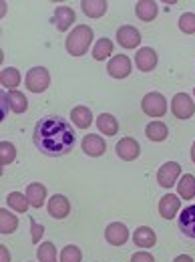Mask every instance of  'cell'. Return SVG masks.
Segmentation results:
<instances>
[{"mask_svg": "<svg viewBox=\"0 0 195 262\" xmlns=\"http://www.w3.org/2000/svg\"><path fill=\"white\" fill-rule=\"evenodd\" d=\"M135 65H137L139 71H143V73L153 71L157 67V53H155V49H151V47L139 49L137 55H135Z\"/></svg>", "mask_w": 195, "mask_h": 262, "instance_id": "obj_8", "label": "cell"}, {"mask_svg": "<svg viewBox=\"0 0 195 262\" xmlns=\"http://www.w3.org/2000/svg\"><path fill=\"white\" fill-rule=\"evenodd\" d=\"M177 192H179V196L183 198V200L195 198V176H191V173L181 176V180L177 184Z\"/></svg>", "mask_w": 195, "mask_h": 262, "instance_id": "obj_24", "label": "cell"}, {"mask_svg": "<svg viewBox=\"0 0 195 262\" xmlns=\"http://www.w3.org/2000/svg\"><path fill=\"white\" fill-rule=\"evenodd\" d=\"M0 262H10V252H8V248L4 244L0 246Z\"/></svg>", "mask_w": 195, "mask_h": 262, "instance_id": "obj_36", "label": "cell"}, {"mask_svg": "<svg viewBox=\"0 0 195 262\" xmlns=\"http://www.w3.org/2000/svg\"><path fill=\"white\" fill-rule=\"evenodd\" d=\"M145 133H147V139H151V141H165L169 129H167V125L163 121H151L147 125Z\"/></svg>", "mask_w": 195, "mask_h": 262, "instance_id": "obj_26", "label": "cell"}, {"mask_svg": "<svg viewBox=\"0 0 195 262\" xmlns=\"http://www.w3.org/2000/svg\"><path fill=\"white\" fill-rule=\"evenodd\" d=\"M14 160H16V147L10 141H2L0 143V164H2V167L12 164Z\"/></svg>", "mask_w": 195, "mask_h": 262, "instance_id": "obj_30", "label": "cell"}, {"mask_svg": "<svg viewBox=\"0 0 195 262\" xmlns=\"http://www.w3.org/2000/svg\"><path fill=\"white\" fill-rule=\"evenodd\" d=\"M42 232H44V226H42V224H36L34 220H31V234H33L34 244H36V242L42 238Z\"/></svg>", "mask_w": 195, "mask_h": 262, "instance_id": "obj_34", "label": "cell"}, {"mask_svg": "<svg viewBox=\"0 0 195 262\" xmlns=\"http://www.w3.org/2000/svg\"><path fill=\"white\" fill-rule=\"evenodd\" d=\"M27 198H29V204L31 206L40 208L44 204V200H46V188L42 184H38V182H33L27 188Z\"/></svg>", "mask_w": 195, "mask_h": 262, "instance_id": "obj_20", "label": "cell"}, {"mask_svg": "<svg viewBox=\"0 0 195 262\" xmlns=\"http://www.w3.org/2000/svg\"><path fill=\"white\" fill-rule=\"evenodd\" d=\"M173 262H193V258H191L189 254H179Z\"/></svg>", "mask_w": 195, "mask_h": 262, "instance_id": "obj_37", "label": "cell"}, {"mask_svg": "<svg viewBox=\"0 0 195 262\" xmlns=\"http://www.w3.org/2000/svg\"><path fill=\"white\" fill-rule=\"evenodd\" d=\"M75 18H77V14H75V10L70 6H57V10H55V25H57V29L61 33L68 31V27L75 23Z\"/></svg>", "mask_w": 195, "mask_h": 262, "instance_id": "obj_17", "label": "cell"}, {"mask_svg": "<svg viewBox=\"0 0 195 262\" xmlns=\"http://www.w3.org/2000/svg\"><path fill=\"white\" fill-rule=\"evenodd\" d=\"M105 238L113 246H123L129 240V230H127V226L123 222H113L105 230Z\"/></svg>", "mask_w": 195, "mask_h": 262, "instance_id": "obj_9", "label": "cell"}, {"mask_svg": "<svg viewBox=\"0 0 195 262\" xmlns=\"http://www.w3.org/2000/svg\"><path fill=\"white\" fill-rule=\"evenodd\" d=\"M133 242L139 248H151V246H155L157 236H155V232L149 228V226H139V228L133 232Z\"/></svg>", "mask_w": 195, "mask_h": 262, "instance_id": "obj_18", "label": "cell"}, {"mask_svg": "<svg viewBox=\"0 0 195 262\" xmlns=\"http://www.w3.org/2000/svg\"><path fill=\"white\" fill-rule=\"evenodd\" d=\"M25 85L29 91L33 93H44L51 85V73L44 69V67H33L29 73H27V79H25Z\"/></svg>", "mask_w": 195, "mask_h": 262, "instance_id": "obj_3", "label": "cell"}, {"mask_svg": "<svg viewBox=\"0 0 195 262\" xmlns=\"http://www.w3.org/2000/svg\"><path fill=\"white\" fill-rule=\"evenodd\" d=\"M6 204H8L12 210H16V212H27L29 206H31L27 194H20V192H10V194L6 196Z\"/></svg>", "mask_w": 195, "mask_h": 262, "instance_id": "obj_28", "label": "cell"}, {"mask_svg": "<svg viewBox=\"0 0 195 262\" xmlns=\"http://www.w3.org/2000/svg\"><path fill=\"white\" fill-rule=\"evenodd\" d=\"M38 260L40 262H57V248L53 242H42L38 246Z\"/></svg>", "mask_w": 195, "mask_h": 262, "instance_id": "obj_31", "label": "cell"}, {"mask_svg": "<svg viewBox=\"0 0 195 262\" xmlns=\"http://www.w3.org/2000/svg\"><path fill=\"white\" fill-rule=\"evenodd\" d=\"M179 29L185 34H195V14L193 12H185L179 16Z\"/></svg>", "mask_w": 195, "mask_h": 262, "instance_id": "obj_33", "label": "cell"}, {"mask_svg": "<svg viewBox=\"0 0 195 262\" xmlns=\"http://www.w3.org/2000/svg\"><path fill=\"white\" fill-rule=\"evenodd\" d=\"M83 260V252L79 246L75 244H66L61 250V262H81Z\"/></svg>", "mask_w": 195, "mask_h": 262, "instance_id": "obj_32", "label": "cell"}, {"mask_svg": "<svg viewBox=\"0 0 195 262\" xmlns=\"http://www.w3.org/2000/svg\"><path fill=\"white\" fill-rule=\"evenodd\" d=\"M83 151L91 158H101L105 151H107V143L103 137H99L95 133H89L85 139H83Z\"/></svg>", "mask_w": 195, "mask_h": 262, "instance_id": "obj_13", "label": "cell"}, {"mask_svg": "<svg viewBox=\"0 0 195 262\" xmlns=\"http://www.w3.org/2000/svg\"><path fill=\"white\" fill-rule=\"evenodd\" d=\"M179 208H181V202H179V198L175 196V194H167V196H163L159 200V214H161V218H165V220L175 218V214L179 212Z\"/></svg>", "mask_w": 195, "mask_h": 262, "instance_id": "obj_14", "label": "cell"}, {"mask_svg": "<svg viewBox=\"0 0 195 262\" xmlns=\"http://www.w3.org/2000/svg\"><path fill=\"white\" fill-rule=\"evenodd\" d=\"M6 101L10 105V111H14V113H25L29 109V101L25 97V93H20V91H8Z\"/></svg>", "mask_w": 195, "mask_h": 262, "instance_id": "obj_23", "label": "cell"}, {"mask_svg": "<svg viewBox=\"0 0 195 262\" xmlns=\"http://www.w3.org/2000/svg\"><path fill=\"white\" fill-rule=\"evenodd\" d=\"M157 12H159V8H157V2H153V0H139V2L135 4V14H137V18H141L143 23L155 20Z\"/></svg>", "mask_w": 195, "mask_h": 262, "instance_id": "obj_16", "label": "cell"}, {"mask_svg": "<svg viewBox=\"0 0 195 262\" xmlns=\"http://www.w3.org/2000/svg\"><path fill=\"white\" fill-rule=\"evenodd\" d=\"M70 121H72L79 129H87V127L93 123V113H91L89 107L79 105V107H75V109L70 111Z\"/></svg>", "mask_w": 195, "mask_h": 262, "instance_id": "obj_19", "label": "cell"}, {"mask_svg": "<svg viewBox=\"0 0 195 262\" xmlns=\"http://www.w3.org/2000/svg\"><path fill=\"white\" fill-rule=\"evenodd\" d=\"M91 40H93V29L87 27V25H79V27H75L70 31V34L66 36V42H65L66 53L72 55V57H83L89 51Z\"/></svg>", "mask_w": 195, "mask_h": 262, "instance_id": "obj_2", "label": "cell"}, {"mask_svg": "<svg viewBox=\"0 0 195 262\" xmlns=\"http://www.w3.org/2000/svg\"><path fill=\"white\" fill-rule=\"evenodd\" d=\"M171 111L177 119H189L193 117L195 113V105H193V99L189 97L187 93H177L173 101H171Z\"/></svg>", "mask_w": 195, "mask_h": 262, "instance_id": "obj_5", "label": "cell"}, {"mask_svg": "<svg viewBox=\"0 0 195 262\" xmlns=\"http://www.w3.org/2000/svg\"><path fill=\"white\" fill-rule=\"evenodd\" d=\"M34 145L51 158H59L70 154L77 141V135L72 127L68 125L63 117H44L38 121L33 133Z\"/></svg>", "mask_w": 195, "mask_h": 262, "instance_id": "obj_1", "label": "cell"}, {"mask_svg": "<svg viewBox=\"0 0 195 262\" xmlns=\"http://www.w3.org/2000/svg\"><path fill=\"white\" fill-rule=\"evenodd\" d=\"M141 107H143V113L149 117H163L167 113V101L157 91L147 93L141 101Z\"/></svg>", "mask_w": 195, "mask_h": 262, "instance_id": "obj_4", "label": "cell"}, {"mask_svg": "<svg viewBox=\"0 0 195 262\" xmlns=\"http://www.w3.org/2000/svg\"><path fill=\"white\" fill-rule=\"evenodd\" d=\"M179 230L187 236V238H195V206H187L181 210L179 216Z\"/></svg>", "mask_w": 195, "mask_h": 262, "instance_id": "obj_15", "label": "cell"}, {"mask_svg": "<svg viewBox=\"0 0 195 262\" xmlns=\"http://www.w3.org/2000/svg\"><path fill=\"white\" fill-rule=\"evenodd\" d=\"M0 83L2 87L6 89H16L20 85V73L14 69V67H8V69H2V75H0Z\"/></svg>", "mask_w": 195, "mask_h": 262, "instance_id": "obj_25", "label": "cell"}, {"mask_svg": "<svg viewBox=\"0 0 195 262\" xmlns=\"http://www.w3.org/2000/svg\"><path fill=\"white\" fill-rule=\"evenodd\" d=\"M97 127L101 133H105V135H117V131H119V121H117V117H113L111 113H101L97 117Z\"/></svg>", "mask_w": 195, "mask_h": 262, "instance_id": "obj_22", "label": "cell"}, {"mask_svg": "<svg viewBox=\"0 0 195 262\" xmlns=\"http://www.w3.org/2000/svg\"><path fill=\"white\" fill-rule=\"evenodd\" d=\"M117 42H119L123 49H135V47H139V42H141V33H139L135 27L125 25V27H121V29L117 31Z\"/></svg>", "mask_w": 195, "mask_h": 262, "instance_id": "obj_12", "label": "cell"}, {"mask_svg": "<svg viewBox=\"0 0 195 262\" xmlns=\"http://www.w3.org/2000/svg\"><path fill=\"white\" fill-rule=\"evenodd\" d=\"M16 228H18V218L2 208L0 210V232L2 234H12Z\"/></svg>", "mask_w": 195, "mask_h": 262, "instance_id": "obj_29", "label": "cell"}, {"mask_svg": "<svg viewBox=\"0 0 195 262\" xmlns=\"http://www.w3.org/2000/svg\"><path fill=\"white\" fill-rule=\"evenodd\" d=\"M179 176H181V165L177 164V162H167L157 171V182H159L161 188L167 190V188H173L175 186V182H177Z\"/></svg>", "mask_w": 195, "mask_h": 262, "instance_id": "obj_6", "label": "cell"}, {"mask_svg": "<svg viewBox=\"0 0 195 262\" xmlns=\"http://www.w3.org/2000/svg\"><path fill=\"white\" fill-rule=\"evenodd\" d=\"M107 73L113 77V79H125L129 77L131 73V59L127 55H117L109 61L107 65Z\"/></svg>", "mask_w": 195, "mask_h": 262, "instance_id": "obj_7", "label": "cell"}, {"mask_svg": "<svg viewBox=\"0 0 195 262\" xmlns=\"http://www.w3.org/2000/svg\"><path fill=\"white\" fill-rule=\"evenodd\" d=\"M111 53H113V40L103 36L101 40H97V45L93 49V59L95 61H105L107 57H111Z\"/></svg>", "mask_w": 195, "mask_h": 262, "instance_id": "obj_27", "label": "cell"}, {"mask_svg": "<svg viewBox=\"0 0 195 262\" xmlns=\"http://www.w3.org/2000/svg\"><path fill=\"white\" fill-rule=\"evenodd\" d=\"M115 151H117V156H119L123 162H133V160L139 158L141 147H139V143H137L133 137H123V139L117 143Z\"/></svg>", "mask_w": 195, "mask_h": 262, "instance_id": "obj_10", "label": "cell"}, {"mask_svg": "<svg viewBox=\"0 0 195 262\" xmlns=\"http://www.w3.org/2000/svg\"><path fill=\"white\" fill-rule=\"evenodd\" d=\"M107 2L105 0H83L81 2V8H83V12L87 14V16H91V18H101L105 12H107Z\"/></svg>", "mask_w": 195, "mask_h": 262, "instance_id": "obj_21", "label": "cell"}, {"mask_svg": "<svg viewBox=\"0 0 195 262\" xmlns=\"http://www.w3.org/2000/svg\"><path fill=\"white\" fill-rule=\"evenodd\" d=\"M131 262H155V258L149 252H135L131 256Z\"/></svg>", "mask_w": 195, "mask_h": 262, "instance_id": "obj_35", "label": "cell"}, {"mask_svg": "<svg viewBox=\"0 0 195 262\" xmlns=\"http://www.w3.org/2000/svg\"><path fill=\"white\" fill-rule=\"evenodd\" d=\"M191 162L195 164V141H193V145H191Z\"/></svg>", "mask_w": 195, "mask_h": 262, "instance_id": "obj_38", "label": "cell"}, {"mask_svg": "<svg viewBox=\"0 0 195 262\" xmlns=\"http://www.w3.org/2000/svg\"><path fill=\"white\" fill-rule=\"evenodd\" d=\"M68 212H70V202H68V198L63 196V194H55V196L48 200V214L53 216V218H57V220H63L68 216Z\"/></svg>", "mask_w": 195, "mask_h": 262, "instance_id": "obj_11", "label": "cell"}, {"mask_svg": "<svg viewBox=\"0 0 195 262\" xmlns=\"http://www.w3.org/2000/svg\"><path fill=\"white\" fill-rule=\"evenodd\" d=\"M193 93H195V89H193Z\"/></svg>", "mask_w": 195, "mask_h": 262, "instance_id": "obj_39", "label": "cell"}]
</instances>
